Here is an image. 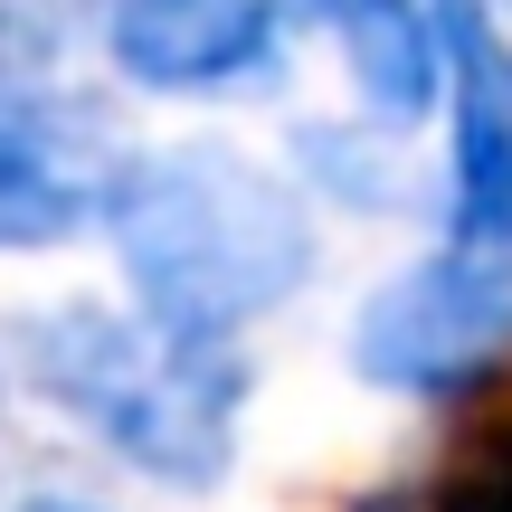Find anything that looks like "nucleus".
Here are the masks:
<instances>
[{
	"mask_svg": "<svg viewBox=\"0 0 512 512\" xmlns=\"http://www.w3.org/2000/svg\"><path fill=\"white\" fill-rule=\"evenodd\" d=\"M446 133V247L512 266V38L484 19V0H446Z\"/></svg>",
	"mask_w": 512,
	"mask_h": 512,
	"instance_id": "39448f33",
	"label": "nucleus"
},
{
	"mask_svg": "<svg viewBox=\"0 0 512 512\" xmlns=\"http://www.w3.org/2000/svg\"><path fill=\"white\" fill-rule=\"evenodd\" d=\"M105 228H114L133 304L181 342H238L256 313H275L313 275L304 200L219 143L124 162Z\"/></svg>",
	"mask_w": 512,
	"mask_h": 512,
	"instance_id": "f257e3e1",
	"label": "nucleus"
},
{
	"mask_svg": "<svg viewBox=\"0 0 512 512\" xmlns=\"http://www.w3.org/2000/svg\"><path fill=\"white\" fill-rule=\"evenodd\" d=\"M275 10L285 0H114L105 57L152 95H219L275 67Z\"/></svg>",
	"mask_w": 512,
	"mask_h": 512,
	"instance_id": "423d86ee",
	"label": "nucleus"
},
{
	"mask_svg": "<svg viewBox=\"0 0 512 512\" xmlns=\"http://www.w3.org/2000/svg\"><path fill=\"white\" fill-rule=\"evenodd\" d=\"M512 351V266L437 247L408 275H389L351 323V370L408 399H465Z\"/></svg>",
	"mask_w": 512,
	"mask_h": 512,
	"instance_id": "7ed1b4c3",
	"label": "nucleus"
},
{
	"mask_svg": "<svg viewBox=\"0 0 512 512\" xmlns=\"http://www.w3.org/2000/svg\"><path fill=\"white\" fill-rule=\"evenodd\" d=\"M114 181H124V152L86 105L0 86V256L95 228L114 209Z\"/></svg>",
	"mask_w": 512,
	"mask_h": 512,
	"instance_id": "20e7f679",
	"label": "nucleus"
},
{
	"mask_svg": "<svg viewBox=\"0 0 512 512\" xmlns=\"http://www.w3.org/2000/svg\"><path fill=\"white\" fill-rule=\"evenodd\" d=\"M19 512H95V503H67V494H38V503H19Z\"/></svg>",
	"mask_w": 512,
	"mask_h": 512,
	"instance_id": "1a4fd4ad",
	"label": "nucleus"
},
{
	"mask_svg": "<svg viewBox=\"0 0 512 512\" xmlns=\"http://www.w3.org/2000/svg\"><path fill=\"white\" fill-rule=\"evenodd\" d=\"M19 361H29L38 399H57L76 427L114 446L124 465H143L171 494H200L228 475V446H238V399L247 370L228 342H181L152 313H38L19 332Z\"/></svg>",
	"mask_w": 512,
	"mask_h": 512,
	"instance_id": "f03ea898",
	"label": "nucleus"
},
{
	"mask_svg": "<svg viewBox=\"0 0 512 512\" xmlns=\"http://www.w3.org/2000/svg\"><path fill=\"white\" fill-rule=\"evenodd\" d=\"M304 19H323V29H361V19H389V10H418V0H294Z\"/></svg>",
	"mask_w": 512,
	"mask_h": 512,
	"instance_id": "6e6552de",
	"label": "nucleus"
},
{
	"mask_svg": "<svg viewBox=\"0 0 512 512\" xmlns=\"http://www.w3.org/2000/svg\"><path fill=\"white\" fill-rule=\"evenodd\" d=\"M427 512H512V399L465 418V437L446 446L437 484H427Z\"/></svg>",
	"mask_w": 512,
	"mask_h": 512,
	"instance_id": "0eeeda50",
	"label": "nucleus"
}]
</instances>
